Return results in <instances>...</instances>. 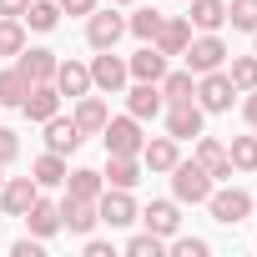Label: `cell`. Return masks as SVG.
Segmentation results:
<instances>
[{"label":"cell","mask_w":257,"mask_h":257,"mask_svg":"<svg viewBox=\"0 0 257 257\" xmlns=\"http://www.w3.org/2000/svg\"><path fill=\"white\" fill-rule=\"evenodd\" d=\"M242 116H247V126H252V132H257V86L242 96Z\"/></svg>","instance_id":"cell-40"},{"label":"cell","mask_w":257,"mask_h":257,"mask_svg":"<svg viewBox=\"0 0 257 257\" xmlns=\"http://www.w3.org/2000/svg\"><path fill=\"white\" fill-rule=\"evenodd\" d=\"M96 222H101L96 202H81V197H66V202H61V227H66V232L91 237V232H96Z\"/></svg>","instance_id":"cell-14"},{"label":"cell","mask_w":257,"mask_h":257,"mask_svg":"<svg viewBox=\"0 0 257 257\" xmlns=\"http://www.w3.org/2000/svg\"><path fill=\"white\" fill-rule=\"evenodd\" d=\"M106 116H111V111H106V101H101V96H91V91H86V96H76V111H71V121L81 126V137H101Z\"/></svg>","instance_id":"cell-17"},{"label":"cell","mask_w":257,"mask_h":257,"mask_svg":"<svg viewBox=\"0 0 257 257\" xmlns=\"http://www.w3.org/2000/svg\"><path fill=\"white\" fill-rule=\"evenodd\" d=\"M212 182H222V177H232V157H227V147L217 142V137H197V157H192Z\"/></svg>","instance_id":"cell-13"},{"label":"cell","mask_w":257,"mask_h":257,"mask_svg":"<svg viewBox=\"0 0 257 257\" xmlns=\"http://www.w3.org/2000/svg\"><path fill=\"white\" fill-rule=\"evenodd\" d=\"M172 252L177 257H207V242L202 237H172Z\"/></svg>","instance_id":"cell-37"},{"label":"cell","mask_w":257,"mask_h":257,"mask_svg":"<svg viewBox=\"0 0 257 257\" xmlns=\"http://www.w3.org/2000/svg\"><path fill=\"white\" fill-rule=\"evenodd\" d=\"M36 197H41L36 177H6V187H0V207H6L11 217H26Z\"/></svg>","instance_id":"cell-12"},{"label":"cell","mask_w":257,"mask_h":257,"mask_svg":"<svg viewBox=\"0 0 257 257\" xmlns=\"http://www.w3.org/2000/svg\"><path fill=\"white\" fill-rule=\"evenodd\" d=\"M167 61L172 56H182L187 46H192V21H162V31H157V41H152Z\"/></svg>","instance_id":"cell-21"},{"label":"cell","mask_w":257,"mask_h":257,"mask_svg":"<svg viewBox=\"0 0 257 257\" xmlns=\"http://www.w3.org/2000/svg\"><path fill=\"white\" fill-rule=\"evenodd\" d=\"M56 6H61V16H91L96 0H56Z\"/></svg>","instance_id":"cell-39"},{"label":"cell","mask_w":257,"mask_h":257,"mask_svg":"<svg viewBox=\"0 0 257 257\" xmlns=\"http://www.w3.org/2000/svg\"><path fill=\"white\" fill-rule=\"evenodd\" d=\"M227 76H232L237 91H252L257 86V56H232L227 61Z\"/></svg>","instance_id":"cell-34"},{"label":"cell","mask_w":257,"mask_h":257,"mask_svg":"<svg viewBox=\"0 0 257 257\" xmlns=\"http://www.w3.org/2000/svg\"><path fill=\"white\" fill-rule=\"evenodd\" d=\"M167 177H172V197H177V202H192V207H197V202L212 197V177H207L197 162H177Z\"/></svg>","instance_id":"cell-4"},{"label":"cell","mask_w":257,"mask_h":257,"mask_svg":"<svg viewBox=\"0 0 257 257\" xmlns=\"http://www.w3.org/2000/svg\"><path fill=\"white\" fill-rule=\"evenodd\" d=\"M86 257H111V242H96V237H91V242H86Z\"/></svg>","instance_id":"cell-43"},{"label":"cell","mask_w":257,"mask_h":257,"mask_svg":"<svg viewBox=\"0 0 257 257\" xmlns=\"http://www.w3.org/2000/svg\"><path fill=\"white\" fill-rule=\"evenodd\" d=\"M252 56H257V31H252Z\"/></svg>","instance_id":"cell-44"},{"label":"cell","mask_w":257,"mask_h":257,"mask_svg":"<svg viewBox=\"0 0 257 257\" xmlns=\"http://www.w3.org/2000/svg\"><path fill=\"white\" fill-rule=\"evenodd\" d=\"M96 212H101L106 227H132V222H137V202H132L126 187H106V192L96 197Z\"/></svg>","instance_id":"cell-8"},{"label":"cell","mask_w":257,"mask_h":257,"mask_svg":"<svg viewBox=\"0 0 257 257\" xmlns=\"http://www.w3.org/2000/svg\"><path fill=\"white\" fill-rule=\"evenodd\" d=\"M16 66H21L31 81H56V66H61V56H56V51H46V46H26V51L16 56Z\"/></svg>","instance_id":"cell-18"},{"label":"cell","mask_w":257,"mask_h":257,"mask_svg":"<svg viewBox=\"0 0 257 257\" xmlns=\"http://www.w3.org/2000/svg\"><path fill=\"white\" fill-rule=\"evenodd\" d=\"M162 21H167V16H162L157 6H147V11H137L132 21H126V31H132L137 41H157V31H162Z\"/></svg>","instance_id":"cell-33"},{"label":"cell","mask_w":257,"mask_h":257,"mask_svg":"<svg viewBox=\"0 0 257 257\" xmlns=\"http://www.w3.org/2000/svg\"><path fill=\"white\" fill-rule=\"evenodd\" d=\"M252 207H257V202H252Z\"/></svg>","instance_id":"cell-47"},{"label":"cell","mask_w":257,"mask_h":257,"mask_svg":"<svg viewBox=\"0 0 257 257\" xmlns=\"http://www.w3.org/2000/svg\"><path fill=\"white\" fill-rule=\"evenodd\" d=\"M31 76L21 71V66H6V71H0V106H21L26 96H31Z\"/></svg>","instance_id":"cell-28"},{"label":"cell","mask_w":257,"mask_h":257,"mask_svg":"<svg viewBox=\"0 0 257 257\" xmlns=\"http://www.w3.org/2000/svg\"><path fill=\"white\" fill-rule=\"evenodd\" d=\"M227 157H232V172H257V132L252 137H232Z\"/></svg>","instance_id":"cell-32"},{"label":"cell","mask_w":257,"mask_h":257,"mask_svg":"<svg viewBox=\"0 0 257 257\" xmlns=\"http://www.w3.org/2000/svg\"><path fill=\"white\" fill-rule=\"evenodd\" d=\"M106 187H126V192H132L137 182H142V157H111L106 152Z\"/></svg>","instance_id":"cell-25"},{"label":"cell","mask_w":257,"mask_h":257,"mask_svg":"<svg viewBox=\"0 0 257 257\" xmlns=\"http://www.w3.org/2000/svg\"><path fill=\"white\" fill-rule=\"evenodd\" d=\"M227 26L232 31H257V0H227Z\"/></svg>","instance_id":"cell-35"},{"label":"cell","mask_w":257,"mask_h":257,"mask_svg":"<svg viewBox=\"0 0 257 257\" xmlns=\"http://www.w3.org/2000/svg\"><path fill=\"white\" fill-rule=\"evenodd\" d=\"M182 162V152H177V137H152V142H142V167L147 172H172Z\"/></svg>","instance_id":"cell-16"},{"label":"cell","mask_w":257,"mask_h":257,"mask_svg":"<svg viewBox=\"0 0 257 257\" xmlns=\"http://www.w3.org/2000/svg\"><path fill=\"white\" fill-rule=\"evenodd\" d=\"M126 111H132L137 121H152V116H162V111H167V101H162V86H157V81H137L132 91H126Z\"/></svg>","instance_id":"cell-11"},{"label":"cell","mask_w":257,"mask_h":257,"mask_svg":"<svg viewBox=\"0 0 257 257\" xmlns=\"http://www.w3.org/2000/svg\"><path fill=\"white\" fill-rule=\"evenodd\" d=\"M21 21H26V31H41V36H46V31L61 26V6H56V0H31Z\"/></svg>","instance_id":"cell-29"},{"label":"cell","mask_w":257,"mask_h":257,"mask_svg":"<svg viewBox=\"0 0 257 257\" xmlns=\"http://www.w3.org/2000/svg\"><path fill=\"white\" fill-rule=\"evenodd\" d=\"M56 91L71 96V101L86 96V91H91V66H81V61H61V66H56Z\"/></svg>","instance_id":"cell-22"},{"label":"cell","mask_w":257,"mask_h":257,"mask_svg":"<svg viewBox=\"0 0 257 257\" xmlns=\"http://www.w3.org/2000/svg\"><path fill=\"white\" fill-rule=\"evenodd\" d=\"M126 36V21L116 16V11H91L86 16V41H91V51H116V41Z\"/></svg>","instance_id":"cell-6"},{"label":"cell","mask_w":257,"mask_h":257,"mask_svg":"<svg viewBox=\"0 0 257 257\" xmlns=\"http://www.w3.org/2000/svg\"><path fill=\"white\" fill-rule=\"evenodd\" d=\"M101 142H106V152L111 157H142V121L126 111V116H106V126H101Z\"/></svg>","instance_id":"cell-1"},{"label":"cell","mask_w":257,"mask_h":257,"mask_svg":"<svg viewBox=\"0 0 257 257\" xmlns=\"http://www.w3.org/2000/svg\"><path fill=\"white\" fill-rule=\"evenodd\" d=\"M126 71H132V81H162V76H167V56H162L152 41H142V51L126 61Z\"/></svg>","instance_id":"cell-20"},{"label":"cell","mask_w":257,"mask_h":257,"mask_svg":"<svg viewBox=\"0 0 257 257\" xmlns=\"http://www.w3.org/2000/svg\"><path fill=\"white\" fill-rule=\"evenodd\" d=\"M162 252H167V237H157V232H137L126 242V257H162Z\"/></svg>","instance_id":"cell-36"},{"label":"cell","mask_w":257,"mask_h":257,"mask_svg":"<svg viewBox=\"0 0 257 257\" xmlns=\"http://www.w3.org/2000/svg\"><path fill=\"white\" fill-rule=\"evenodd\" d=\"M66 172H71V167H66V157H61V152H41V157L31 162L36 187H61V182H66Z\"/></svg>","instance_id":"cell-26"},{"label":"cell","mask_w":257,"mask_h":257,"mask_svg":"<svg viewBox=\"0 0 257 257\" xmlns=\"http://www.w3.org/2000/svg\"><path fill=\"white\" fill-rule=\"evenodd\" d=\"M126 81H132V71H126V61L116 56V51H101L96 61H91V86L96 91H106V96H116Z\"/></svg>","instance_id":"cell-9"},{"label":"cell","mask_w":257,"mask_h":257,"mask_svg":"<svg viewBox=\"0 0 257 257\" xmlns=\"http://www.w3.org/2000/svg\"><path fill=\"white\" fill-rule=\"evenodd\" d=\"M157 86H162V101L172 106V101H192V91H197V76H192V71H167Z\"/></svg>","instance_id":"cell-30"},{"label":"cell","mask_w":257,"mask_h":257,"mask_svg":"<svg viewBox=\"0 0 257 257\" xmlns=\"http://www.w3.org/2000/svg\"><path fill=\"white\" fill-rule=\"evenodd\" d=\"M192 101L202 106V111H232V101H237V86H232V76L227 71H202L197 76V91H192Z\"/></svg>","instance_id":"cell-2"},{"label":"cell","mask_w":257,"mask_h":257,"mask_svg":"<svg viewBox=\"0 0 257 257\" xmlns=\"http://www.w3.org/2000/svg\"><path fill=\"white\" fill-rule=\"evenodd\" d=\"M0 187H6V167H0Z\"/></svg>","instance_id":"cell-46"},{"label":"cell","mask_w":257,"mask_h":257,"mask_svg":"<svg viewBox=\"0 0 257 257\" xmlns=\"http://www.w3.org/2000/svg\"><path fill=\"white\" fill-rule=\"evenodd\" d=\"M187 6H192V26L197 31H222L227 26V0H187Z\"/></svg>","instance_id":"cell-27"},{"label":"cell","mask_w":257,"mask_h":257,"mask_svg":"<svg viewBox=\"0 0 257 257\" xmlns=\"http://www.w3.org/2000/svg\"><path fill=\"white\" fill-rule=\"evenodd\" d=\"M207 212L222 222V227H237L242 217H252V197L242 192V187H212V197H207Z\"/></svg>","instance_id":"cell-5"},{"label":"cell","mask_w":257,"mask_h":257,"mask_svg":"<svg viewBox=\"0 0 257 257\" xmlns=\"http://www.w3.org/2000/svg\"><path fill=\"white\" fill-rule=\"evenodd\" d=\"M61 101H66V96L56 91V81H36V86H31V96L21 101V111H26V121H36V126H41V121H51V116L61 111Z\"/></svg>","instance_id":"cell-10"},{"label":"cell","mask_w":257,"mask_h":257,"mask_svg":"<svg viewBox=\"0 0 257 257\" xmlns=\"http://www.w3.org/2000/svg\"><path fill=\"white\" fill-rule=\"evenodd\" d=\"M202 121H207V111H202L197 101H172V106H167V137L192 142V137H202Z\"/></svg>","instance_id":"cell-7"},{"label":"cell","mask_w":257,"mask_h":257,"mask_svg":"<svg viewBox=\"0 0 257 257\" xmlns=\"http://www.w3.org/2000/svg\"><path fill=\"white\" fill-rule=\"evenodd\" d=\"M66 197H81V202H96L101 192H106V177L101 172H91V167H76V172H66Z\"/></svg>","instance_id":"cell-23"},{"label":"cell","mask_w":257,"mask_h":257,"mask_svg":"<svg viewBox=\"0 0 257 257\" xmlns=\"http://www.w3.org/2000/svg\"><path fill=\"white\" fill-rule=\"evenodd\" d=\"M182 56H187V71H192V76H202V71H222V66H227V46H222L217 31L192 36V46H187Z\"/></svg>","instance_id":"cell-3"},{"label":"cell","mask_w":257,"mask_h":257,"mask_svg":"<svg viewBox=\"0 0 257 257\" xmlns=\"http://www.w3.org/2000/svg\"><path fill=\"white\" fill-rule=\"evenodd\" d=\"M21 157V137L16 132H6V126H0V167H11Z\"/></svg>","instance_id":"cell-38"},{"label":"cell","mask_w":257,"mask_h":257,"mask_svg":"<svg viewBox=\"0 0 257 257\" xmlns=\"http://www.w3.org/2000/svg\"><path fill=\"white\" fill-rule=\"evenodd\" d=\"M21 51H26V21L0 16V56H21Z\"/></svg>","instance_id":"cell-31"},{"label":"cell","mask_w":257,"mask_h":257,"mask_svg":"<svg viewBox=\"0 0 257 257\" xmlns=\"http://www.w3.org/2000/svg\"><path fill=\"white\" fill-rule=\"evenodd\" d=\"M41 126H46V152H61V157H66V152H76V147L86 142L81 126H76L71 116H61V111H56L51 121H41Z\"/></svg>","instance_id":"cell-15"},{"label":"cell","mask_w":257,"mask_h":257,"mask_svg":"<svg viewBox=\"0 0 257 257\" xmlns=\"http://www.w3.org/2000/svg\"><path fill=\"white\" fill-rule=\"evenodd\" d=\"M111 6H132V0H111Z\"/></svg>","instance_id":"cell-45"},{"label":"cell","mask_w":257,"mask_h":257,"mask_svg":"<svg viewBox=\"0 0 257 257\" xmlns=\"http://www.w3.org/2000/svg\"><path fill=\"white\" fill-rule=\"evenodd\" d=\"M142 222H147V232H157V237H177V227H182V212H177V202H152L147 212H137Z\"/></svg>","instance_id":"cell-24"},{"label":"cell","mask_w":257,"mask_h":257,"mask_svg":"<svg viewBox=\"0 0 257 257\" xmlns=\"http://www.w3.org/2000/svg\"><path fill=\"white\" fill-rule=\"evenodd\" d=\"M21 222L31 227V237H41V242H46V237H56V232H61V207H56V202H46V197H36V202H31V212H26Z\"/></svg>","instance_id":"cell-19"},{"label":"cell","mask_w":257,"mask_h":257,"mask_svg":"<svg viewBox=\"0 0 257 257\" xmlns=\"http://www.w3.org/2000/svg\"><path fill=\"white\" fill-rule=\"evenodd\" d=\"M11 252H16V257H41V237H21Z\"/></svg>","instance_id":"cell-41"},{"label":"cell","mask_w":257,"mask_h":257,"mask_svg":"<svg viewBox=\"0 0 257 257\" xmlns=\"http://www.w3.org/2000/svg\"><path fill=\"white\" fill-rule=\"evenodd\" d=\"M31 0H0V16H26Z\"/></svg>","instance_id":"cell-42"}]
</instances>
